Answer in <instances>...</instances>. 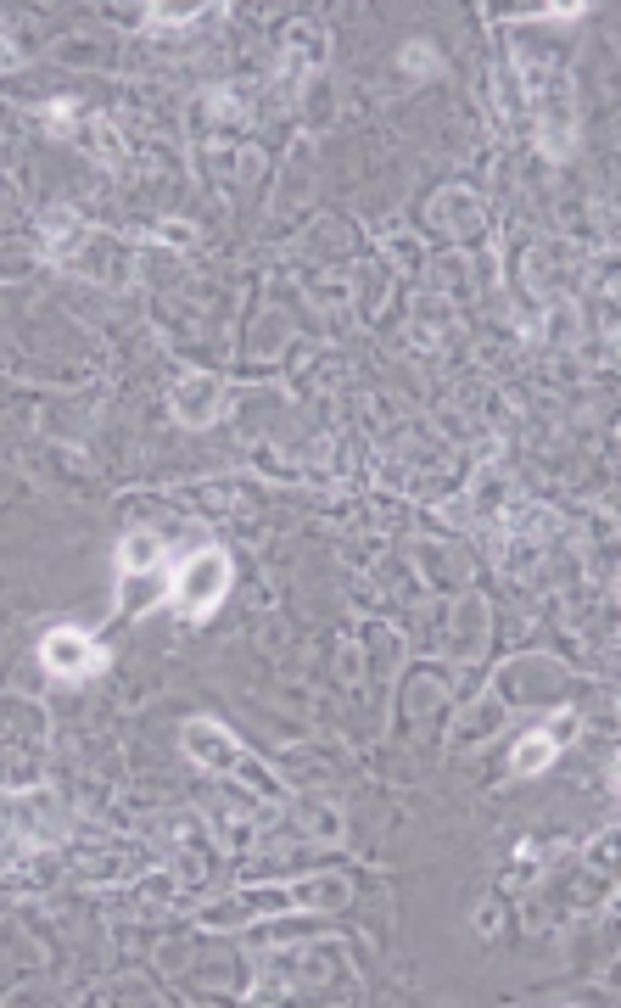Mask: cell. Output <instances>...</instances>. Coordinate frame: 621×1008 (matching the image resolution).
<instances>
[{
  "label": "cell",
  "instance_id": "cell-1",
  "mask_svg": "<svg viewBox=\"0 0 621 1008\" xmlns=\"http://www.w3.org/2000/svg\"><path fill=\"white\" fill-rule=\"evenodd\" d=\"M230 577H235V566H230L224 549H197L191 560H180V566H173V595H180V611L191 622H208L224 606V595H230Z\"/></svg>",
  "mask_w": 621,
  "mask_h": 1008
},
{
  "label": "cell",
  "instance_id": "cell-2",
  "mask_svg": "<svg viewBox=\"0 0 621 1008\" xmlns=\"http://www.w3.org/2000/svg\"><path fill=\"white\" fill-rule=\"evenodd\" d=\"M40 666L51 672L56 684H78V679H91V672L107 666V650L84 628H51L45 644H40Z\"/></svg>",
  "mask_w": 621,
  "mask_h": 1008
},
{
  "label": "cell",
  "instance_id": "cell-3",
  "mask_svg": "<svg viewBox=\"0 0 621 1008\" xmlns=\"http://www.w3.org/2000/svg\"><path fill=\"white\" fill-rule=\"evenodd\" d=\"M186 750L197 756L202 768H219V774H230V768L241 763V745L230 739V728H219V723H208V717L186 723Z\"/></svg>",
  "mask_w": 621,
  "mask_h": 1008
},
{
  "label": "cell",
  "instance_id": "cell-4",
  "mask_svg": "<svg viewBox=\"0 0 621 1008\" xmlns=\"http://www.w3.org/2000/svg\"><path fill=\"white\" fill-rule=\"evenodd\" d=\"M173 403H180V420H191V427H208V420L219 414V381H213V376H186L180 392H173Z\"/></svg>",
  "mask_w": 621,
  "mask_h": 1008
},
{
  "label": "cell",
  "instance_id": "cell-5",
  "mask_svg": "<svg viewBox=\"0 0 621 1008\" xmlns=\"http://www.w3.org/2000/svg\"><path fill=\"white\" fill-rule=\"evenodd\" d=\"M555 750H560V734H526V739L515 745V756H509V768H515V774H538V768L555 763Z\"/></svg>",
  "mask_w": 621,
  "mask_h": 1008
},
{
  "label": "cell",
  "instance_id": "cell-6",
  "mask_svg": "<svg viewBox=\"0 0 621 1008\" xmlns=\"http://www.w3.org/2000/svg\"><path fill=\"white\" fill-rule=\"evenodd\" d=\"M162 566V544H157V533H135V538H124V549H118V571L124 577H135V571H157Z\"/></svg>",
  "mask_w": 621,
  "mask_h": 1008
},
{
  "label": "cell",
  "instance_id": "cell-7",
  "mask_svg": "<svg viewBox=\"0 0 621 1008\" xmlns=\"http://www.w3.org/2000/svg\"><path fill=\"white\" fill-rule=\"evenodd\" d=\"M45 124H51L56 135H67V129H73V107H67V102H56V107L45 113Z\"/></svg>",
  "mask_w": 621,
  "mask_h": 1008
},
{
  "label": "cell",
  "instance_id": "cell-8",
  "mask_svg": "<svg viewBox=\"0 0 621 1008\" xmlns=\"http://www.w3.org/2000/svg\"><path fill=\"white\" fill-rule=\"evenodd\" d=\"M12 62H18V56H12V34L0 29V67H12Z\"/></svg>",
  "mask_w": 621,
  "mask_h": 1008
}]
</instances>
